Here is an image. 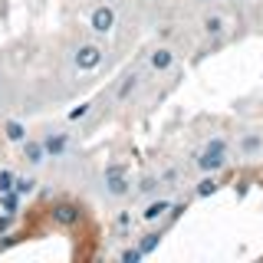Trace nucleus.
<instances>
[{"instance_id": "f257e3e1", "label": "nucleus", "mask_w": 263, "mask_h": 263, "mask_svg": "<svg viewBox=\"0 0 263 263\" xmlns=\"http://www.w3.org/2000/svg\"><path fill=\"white\" fill-rule=\"evenodd\" d=\"M224 164H227V142L224 138H211V142L201 148V155H197V168H201L204 175H214V171H220Z\"/></svg>"}, {"instance_id": "f03ea898", "label": "nucleus", "mask_w": 263, "mask_h": 263, "mask_svg": "<svg viewBox=\"0 0 263 263\" xmlns=\"http://www.w3.org/2000/svg\"><path fill=\"white\" fill-rule=\"evenodd\" d=\"M102 187H105L109 197H125L132 191V181L125 175V168H122V164H109L105 175H102Z\"/></svg>"}, {"instance_id": "7ed1b4c3", "label": "nucleus", "mask_w": 263, "mask_h": 263, "mask_svg": "<svg viewBox=\"0 0 263 263\" xmlns=\"http://www.w3.org/2000/svg\"><path fill=\"white\" fill-rule=\"evenodd\" d=\"M89 27H92V33H99V36H109L115 30V10L109 4H99L96 10L89 13Z\"/></svg>"}, {"instance_id": "20e7f679", "label": "nucleus", "mask_w": 263, "mask_h": 263, "mask_svg": "<svg viewBox=\"0 0 263 263\" xmlns=\"http://www.w3.org/2000/svg\"><path fill=\"white\" fill-rule=\"evenodd\" d=\"M72 63H76V69H96L99 63H102V49H99L96 43H82L79 49H76V56H72Z\"/></svg>"}, {"instance_id": "39448f33", "label": "nucleus", "mask_w": 263, "mask_h": 263, "mask_svg": "<svg viewBox=\"0 0 263 263\" xmlns=\"http://www.w3.org/2000/svg\"><path fill=\"white\" fill-rule=\"evenodd\" d=\"M23 158H27L30 168H40V164L49 158V152H46L43 138H40V142H30V138H27V142H23Z\"/></svg>"}, {"instance_id": "423d86ee", "label": "nucleus", "mask_w": 263, "mask_h": 263, "mask_svg": "<svg viewBox=\"0 0 263 263\" xmlns=\"http://www.w3.org/2000/svg\"><path fill=\"white\" fill-rule=\"evenodd\" d=\"M53 220H56L60 227L79 224V208H76V204H56V208H53Z\"/></svg>"}, {"instance_id": "0eeeda50", "label": "nucleus", "mask_w": 263, "mask_h": 263, "mask_svg": "<svg viewBox=\"0 0 263 263\" xmlns=\"http://www.w3.org/2000/svg\"><path fill=\"white\" fill-rule=\"evenodd\" d=\"M43 145H46L49 158H63V155H66V148H69V142H66V135H63V132H46V135H43Z\"/></svg>"}, {"instance_id": "6e6552de", "label": "nucleus", "mask_w": 263, "mask_h": 263, "mask_svg": "<svg viewBox=\"0 0 263 263\" xmlns=\"http://www.w3.org/2000/svg\"><path fill=\"white\" fill-rule=\"evenodd\" d=\"M168 211H171V201H164V197H158V201H148V204H145L142 217L148 220V224H155V220H161Z\"/></svg>"}, {"instance_id": "1a4fd4ad", "label": "nucleus", "mask_w": 263, "mask_h": 263, "mask_svg": "<svg viewBox=\"0 0 263 263\" xmlns=\"http://www.w3.org/2000/svg\"><path fill=\"white\" fill-rule=\"evenodd\" d=\"M4 135H7V142L23 145V142H27V125H23L20 119H7L4 122Z\"/></svg>"}, {"instance_id": "9d476101", "label": "nucleus", "mask_w": 263, "mask_h": 263, "mask_svg": "<svg viewBox=\"0 0 263 263\" xmlns=\"http://www.w3.org/2000/svg\"><path fill=\"white\" fill-rule=\"evenodd\" d=\"M148 63H152L155 72H164V69H171V63H175V53H171V49H164V46H158L152 56H148Z\"/></svg>"}, {"instance_id": "9b49d317", "label": "nucleus", "mask_w": 263, "mask_h": 263, "mask_svg": "<svg viewBox=\"0 0 263 263\" xmlns=\"http://www.w3.org/2000/svg\"><path fill=\"white\" fill-rule=\"evenodd\" d=\"M260 148H263V138L257 135V132H247V135L240 138V152L243 155H257Z\"/></svg>"}, {"instance_id": "f8f14e48", "label": "nucleus", "mask_w": 263, "mask_h": 263, "mask_svg": "<svg viewBox=\"0 0 263 263\" xmlns=\"http://www.w3.org/2000/svg\"><path fill=\"white\" fill-rule=\"evenodd\" d=\"M204 33H208V36H220V33H224V16L208 13L204 16Z\"/></svg>"}, {"instance_id": "ddd939ff", "label": "nucleus", "mask_w": 263, "mask_h": 263, "mask_svg": "<svg viewBox=\"0 0 263 263\" xmlns=\"http://www.w3.org/2000/svg\"><path fill=\"white\" fill-rule=\"evenodd\" d=\"M16 191V175L10 168H0V194H10Z\"/></svg>"}, {"instance_id": "4468645a", "label": "nucleus", "mask_w": 263, "mask_h": 263, "mask_svg": "<svg viewBox=\"0 0 263 263\" xmlns=\"http://www.w3.org/2000/svg\"><path fill=\"white\" fill-rule=\"evenodd\" d=\"M214 191H217V178L214 175H204L201 181H197V197H211Z\"/></svg>"}, {"instance_id": "2eb2a0df", "label": "nucleus", "mask_w": 263, "mask_h": 263, "mask_svg": "<svg viewBox=\"0 0 263 263\" xmlns=\"http://www.w3.org/2000/svg\"><path fill=\"white\" fill-rule=\"evenodd\" d=\"M33 191H36V178H16V194H20V197H30Z\"/></svg>"}, {"instance_id": "dca6fc26", "label": "nucleus", "mask_w": 263, "mask_h": 263, "mask_svg": "<svg viewBox=\"0 0 263 263\" xmlns=\"http://www.w3.org/2000/svg\"><path fill=\"white\" fill-rule=\"evenodd\" d=\"M16 204H20V194H16V191L0 194V208H4V214H16Z\"/></svg>"}, {"instance_id": "f3484780", "label": "nucleus", "mask_w": 263, "mask_h": 263, "mask_svg": "<svg viewBox=\"0 0 263 263\" xmlns=\"http://www.w3.org/2000/svg\"><path fill=\"white\" fill-rule=\"evenodd\" d=\"M158 243H161V237H158V234H145V237H142V243H138V247H142L145 253H152V250H155Z\"/></svg>"}, {"instance_id": "a211bd4d", "label": "nucleus", "mask_w": 263, "mask_h": 263, "mask_svg": "<svg viewBox=\"0 0 263 263\" xmlns=\"http://www.w3.org/2000/svg\"><path fill=\"white\" fill-rule=\"evenodd\" d=\"M142 257H145L142 247H135V250H122V263H138Z\"/></svg>"}, {"instance_id": "6ab92c4d", "label": "nucleus", "mask_w": 263, "mask_h": 263, "mask_svg": "<svg viewBox=\"0 0 263 263\" xmlns=\"http://www.w3.org/2000/svg\"><path fill=\"white\" fill-rule=\"evenodd\" d=\"M135 86H138V76H125V82H122V89H119V99H125L128 92H135Z\"/></svg>"}, {"instance_id": "aec40b11", "label": "nucleus", "mask_w": 263, "mask_h": 263, "mask_svg": "<svg viewBox=\"0 0 263 263\" xmlns=\"http://www.w3.org/2000/svg\"><path fill=\"white\" fill-rule=\"evenodd\" d=\"M89 109H92V105H89V102H82V105H76V109H72V112H69V119H72V122H79V119H86V115H89Z\"/></svg>"}, {"instance_id": "412c9836", "label": "nucleus", "mask_w": 263, "mask_h": 263, "mask_svg": "<svg viewBox=\"0 0 263 263\" xmlns=\"http://www.w3.org/2000/svg\"><path fill=\"white\" fill-rule=\"evenodd\" d=\"M155 184H158L155 178H145L142 184H138V191H142V194H152V191H155Z\"/></svg>"}, {"instance_id": "4be33fe9", "label": "nucleus", "mask_w": 263, "mask_h": 263, "mask_svg": "<svg viewBox=\"0 0 263 263\" xmlns=\"http://www.w3.org/2000/svg\"><path fill=\"white\" fill-rule=\"evenodd\" d=\"M10 224H13V214H4V217H0V234H7Z\"/></svg>"}]
</instances>
